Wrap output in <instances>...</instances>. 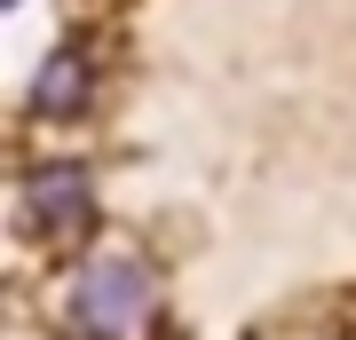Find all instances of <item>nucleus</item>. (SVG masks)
I'll return each instance as SVG.
<instances>
[{
  "mask_svg": "<svg viewBox=\"0 0 356 340\" xmlns=\"http://www.w3.org/2000/svg\"><path fill=\"white\" fill-rule=\"evenodd\" d=\"M72 325L88 340H135L151 325V277L135 261H95L72 277Z\"/></svg>",
  "mask_w": 356,
  "mask_h": 340,
  "instance_id": "obj_1",
  "label": "nucleus"
},
{
  "mask_svg": "<svg viewBox=\"0 0 356 340\" xmlns=\"http://www.w3.org/2000/svg\"><path fill=\"white\" fill-rule=\"evenodd\" d=\"M24 214H32V229H79L88 222V175L79 166H40L24 182Z\"/></svg>",
  "mask_w": 356,
  "mask_h": 340,
  "instance_id": "obj_2",
  "label": "nucleus"
}]
</instances>
